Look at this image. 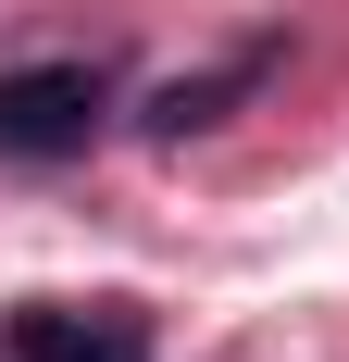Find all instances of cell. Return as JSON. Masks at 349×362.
Returning <instances> with one entry per match:
<instances>
[{
  "label": "cell",
  "instance_id": "obj_2",
  "mask_svg": "<svg viewBox=\"0 0 349 362\" xmlns=\"http://www.w3.org/2000/svg\"><path fill=\"white\" fill-rule=\"evenodd\" d=\"M0 350L13 362H150V325L125 300H25Z\"/></svg>",
  "mask_w": 349,
  "mask_h": 362
},
{
  "label": "cell",
  "instance_id": "obj_1",
  "mask_svg": "<svg viewBox=\"0 0 349 362\" xmlns=\"http://www.w3.org/2000/svg\"><path fill=\"white\" fill-rule=\"evenodd\" d=\"M112 112L100 63H13L0 75V163H75Z\"/></svg>",
  "mask_w": 349,
  "mask_h": 362
},
{
  "label": "cell",
  "instance_id": "obj_3",
  "mask_svg": "<svg viewBox=\"0 0 349 362\" xmlns=\"http://www.w3.org/2000/svg\"><path fill=\"white\" fill-rule=\"evenodd\" d=\"M262 75H275V37H249V50H225L212 75H174L162 100H150V138H200V125H225V112H237L249 88H262Z\"/></svg>",
  "mask_w": 349,
  "mask_h": 362
}]
</instances>
